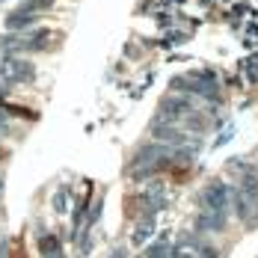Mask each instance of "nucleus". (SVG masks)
<instances>
[{"mask_svg": "<svg viewBox=\"0 0 258 258\" xmlns=\"http://www.w3.org/2000/svg\"><path fill=\"white\" fill-rule=\"evenodd\" d=\"M229 214H214V211H199V217L193 220V229L196 234H223L229 220Z\"/></svg>", "mask_w": 258, "mask_h": 258, "instance_id": "3", "label": "nucleus"}, {"mask_svg": "<svg viewBox=\"0 0 258 258\" xmlns=\"http://www.w3.org/2000/svg\"><path fill=\"white\" fill-rule=\"evenodd\" d=\"M42 252H45V258H66L62 255V246H59V240L56 237H42Z\"/></svg>", "mask_w": 258, "mask_h": 258, "instance_id": "7", "label": "nucleus"}, {"mask_svg": "<svg viewBox=\"0 0 258 258\" xmlns=\"http://www.w3.org/2000/svg\"><path fill=\"white\" fill-rule=\"evenodd\" d=\"M229 193H232V187L226 181H208V187L199 193V208L214 211V214H229Z\"/></svg>", "mask_w": 258, "mask_h": 258, "instance_id": "1", "label": "nucleus"}, {"mask_svg": "<svg viewBox=\"0 0 258 258\" xmlns=\"http://www.w3.org/2000/svg\"><path fill=\"white\" fill-rule=\"evenodd\" d=\"M110 258H125V252H122V249H116V252H113Z\"/></svg>", "mask_w": 258, "mask_h": 258, "instance_id": "10", "label": "nucleus"}, {"mask_svg": "<svg viewBox=\"0 0 258 258\" xmlns=\"http://www.w3.org/2000/svg\"><path fill=\"white\" fill-rule=\"evenodd\" d=\"M155 223H157V220H155V217H149V214H146V217L137 223V229H134V237H131V240H134V246H143V243H146V240L155 234Z\"/></svg>", "mask_w": 258, "mask_h": 258, "instance_id": "5", "label": "nucleus"}, {"mask_svg": "<svg viewBox=\"0 0 258 258\" xmlns=\"http://www.w3.org/2000/svg\"><path fill=\"white\" fill-rule=\"evenodd\" d=\"M66 199H69V190H59V193H56V199H53V208H56L59 214L66 211Z\"/></svg>", "mask_w": 258, "mask_h": 258, "instance_id": "9", "label": "nucleus"}, {"mask_svg": "<svg viewBox=\"0 0 258 258\" xmlns=\"http://www.w3.org/2000/svg\"><path fill=\"white\" fill-rule=\"evenodd\" d=\"M193 252H196V258H220V249L214 243H205V240H199L193 246Z\"/></svg>", "mask_w": 258, "mask_h": 258, "instance_id": "8", "label": "nucleus"}, {"mask_svg": "<svg viewBox=\"0 0 258 258\" xmlns=\"http://www.w3.org/2000/svg\"><path fill=\"white\" fill-rule=\"evenodd\" d=\"M234 166H240V169H237V172H240L237 190L243 193V199L249 202V208L258 211V172L249 166V163H243V160H234Z\"/></svg>", "mask_w": 258, "mask_h": 258, "instance_id": "2", "label": "nucleus"}, {"mask_svg": "<svg viewBox=\"0 0 258 258\" xmlns=\"http://www.w3.org/2000/svg\"><path fill=\"white\" fill-rule=\"evenodd\" d=\"M172 255V240H169V232H163L155 243L146 246V255L143 258H169Z\"/></svg>", "mask_w": 258, "mask_h": 258, "instance_id": "4", "label": "nucleus"}, {"mask_svg": "<svg viewBox=\"0 0 258 258\" xmlns=\"http://www.w3.org/2000/svg\"><path fill=\"white\" fill-rule=\"evenodd\" d=\"M229 202L234 205V214H237V220H240V223H246V220L252 217V208H249V202L243 199V193H240L237 187H232V193H229Z\"/></svg>", "mask_w": 258, "mask_h": 258, "instance_id": "6", "label": "nucleus"}]
</instances>
